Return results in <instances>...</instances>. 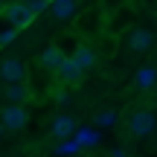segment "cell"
<instances>
[{"label": "cell", "mask_w": 157, "mask_h": 157, "mask_svg": "<svg viewBox=\"0 0 157 157\" xmlns=\"http://www.w3.org/2000/svg\"><path fill=\"white\" fill-rule=\"evenodd\" d=\"M3 15H6V21H9V29H21V26H26L29 21H35V15L26 9V3H6Z\"/></svg>", "instance_id": "cell-3"}, {"label": "cell", "mask_w": 157, "mask_h": 157, "mask_svg": "<svg viewBox=\"0 0 157 157\" xmlns=\"http://www.w3.org/2000/svg\"><path fill=\"white\" fill-rule=\"evenodd\" d=\"M70 58L76 61V67L82 70V73H87V70L96 64V52L90 50V47H84V44H82V47H76V52H73Z\"/></svg>", "instance_id": "cell-9"}, {"label": "cell", "mask_w": 157, "mask_h": 157, "mask_svg": "<svg viewBox=\"0 0 157 157\" xmlns=\"http://www.w3.org/2000/svg\"><path fill=\"white\" fill-rule=\"evenodd\" d=\"M151 44H154V32H151V29H131V32H128V47L134 52L151 50Z\"/></svg>", "instance_id": "cell-6"}, {"label": "cell", "mask_w": 157, "mask_h": 157, "mask_svg": "<svg viewBox=\"0 0 157 157\" xmlns=\"http://www.w3.org/2000/svg\"><path fill=\"white\" fill-rule=\"evenodd\" d=\"M154 128H157V117H154V111L140 108V111L131 113V119H128V134H131V137L143 140V137L154 134Z\"/></svg>", "instance_id": "cell-1"}, {"label": "cell", "mask_w": 157, "mask_h": 157, "mask_svg": "<svg viewBox=\"0 0 157 157\" xmlns=\"http://www.w3.org/2000/svg\"><path fill=\"white\" fill-rule=\"evenodd\" d=\"M0 137H3V125H0Z\"/></svg>", "instance_id": "cell-16"}, {"label": "cell", "mask_w": 157, "mask_h": 157, "mask_svg": "<svg viewBox=\"0 0 157 157\" xmlns=\"http://www.w3.org/2000/svg\"><path fill=\"white\" fill-rule=\"evenodd\" d=\"M73 131H76V119L70 117V113H58V117H52L50 134L56 137V140H64V137H70Z\"/></svg>", "instance_id": "cell-5"}, {"label": "cell", "mask_w": 157, "mask_h": 157, "mask_svg": "<svg viewBox=\"0 0 157 157\" xmlns=\"http://www.w3.org/2000/svg\"><path fill=\"white\" fill-rule=\"evenodd\" d=\"M3 96H6V105H23L29 99V90L26 84H3Z\"/></svg>", "instance_id": "cell-10"}, {"label": "cell", "mask_w": 157, "mask_h": 157, "mask_svg": "<svg viewBox=\"0 0 157 157\" xmlns=\"http://www.w3.org/2000/svg\"><path fill=\"white\" fill-rule=\"evenodd\" d=\"M47 12H50L56 21H70V17L78 12V6L73 3V0H56V3H50V9H47Z\"/></svg>", "instance_id": "cell-8"}, {"label": "cell", "mask_w": 157, "mask_h": 157, "mask_svg": "<svg viewBox=\"0 0 157 157\" xmlns=\"http://www.w3.org/2000/svg\"><path fill=\"white\" fill-rule=\"evenodd\" d=\"M154 82H157V70L154 67H143L140 73H137V84H140V87H151Z\"/></svg>", "instance_id": "cell-12"}, {"label": "cell", "mask_w": 157, "mask_h": 157, "mask_svg": "<svg viewBox=\"0 0 157 157\" xmlns=\"http://www.w3.org/2000/svg\"><path fill=\"white\" fill-rule=\"evenodd\" d=\"M26 9L32 12V15H38V12H44V9H50V3H44V0H32V3H26Z\"/></svg>", "instance_id": "cell-14"}, {"label": "cell", "mask_w": 157, "mask_h": 157, "mask_svg": "<svg viewBox=\"0 0 157 157\" xmlns=\"http://www.w3.org/2000/svg\"><path fill=\"white\" fill-rule=\"evenodd\" d=\"M56 76L61 78L64 84H78V82H82V76H84V73H82L78 67H76V61H73V58H64V61L58 64Z\"/></svg>", "instance_id": "cell-7"}, {"label": "cell", "mask_w": 157, "mask_h": 157, "mask_svg": "<svg viewBox=\"0 0 157 157\" xmlns=\"http://www.w3.org/2000/svg\"><path fill=\"white\" fill-rule=\"evenodd\" d=\"M29 122V113L23 105H3L0 108V125H3V131H21L26 128Z\"/></svg>", "instance_id": "cell-2"}, {"label": "cell", "mask_w": 157, "mask_h": 157, "mask_svg": "<svg viewBox=\"0 0 157 157\" xmlns=\"http://www.w3.org/2000/svg\"><path fill=\"white\" fill-rule=\"evenodd\" d=\"M61 61H64V56H61V50H58V47H47V50L41 52V67L50 70V73H56Z\"/></svg>", "instance_id": "cell-11"}, {"label": "cell", "mask_w": 157, "mask_h": 157, "mask_svg": "<svg viewBox=\"0 0 157 157\" xmlns=\"http://www.w3.org/2000/svg\"><path fill=\"white\" fill-rule=\"evenodd\" d=\"M0 78H3V84H23V78H26L23 61L21 58H3V64H0Z\"/></svg>", "instance_id": "cell-4"}, {"label": "cell", "mask_w": 157, "mask_h": 157, "mask_svg": "<svg viewBox=\"0 0 157 157\" xmlns=\"http://www.w3.org/2000/svg\"><path fill=\"white\" fill-rule=\"evenodd\" d=\"M111 157H128V151L125 148H111Z\"/></svg>", "instance_id": "cell-15"}, {"label": "cell", "mask_w": 157, "mask_h": 157, "mask_svg": "<svg viewBox=\"0 0 157 157\" xmlns=\"http://www.w3.org/2000/svg\"><path fill=\"white\" fill-rule=\"evenodd\" d=\"M15 35H17V29H3V32H0V47H9L12 41H15Z\"/></svg>", "instance_id": "cell-13"}]
</instances>
